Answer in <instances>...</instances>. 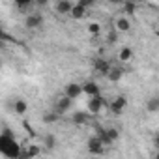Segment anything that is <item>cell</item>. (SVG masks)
Wrapping results in <instances>:
<instances>
[{
    "instance_id": "9a60e30c",
    "label": "cell",
    "mask_w": 159,
    "mask_h": 159,
    "mask_svg": "<svg viewBox=\"0 0 159 159\" xmlns=\"http://www.w3.org/2000/svg\"><path fill=\"white\" fill-rule=\"evenodd\" d=\"M96 137L101 140V144H103V146H109V144H111V140L107 139V129H105V127L96 125Z\"/></svg>"
},
{
    "instance_id": "83f0119b",
    "label": "cell",
    "mask_w": 159,
    "mask_h": 159,
    "mask_svg": "<svg viewBox=\"0 0 159 159\" xmlns=\"http://www.w3.org/2000/svg\"><path fill=\"white\" fill-rule=\"evenodd\" d=\"M0 47H4V39H0Z\"/></svg>"
},
{
    "instance_id": "52a82bcc",
    "label": "cell",
    "mask_w": 159,
    "mask_h": 159,
    "mask_svg": "<svg viewBox=\"0 0 159 159\" xmlns=\"http://www.w3.org/2000/svg\"><path fill=\"white\" fill-rule=\"evenodd\" d=\"M125 105H127V99H125L124 96H118V98H114V101L109 105V109H111L112 114H122L124 109H125Z\"/></svg>"
},
{
    "instance_id": "4fadbf2b",
    "label": "cell",
    "mask_w": 159,
    "mask_h": 159,
    "mask_svg": "<svg viewBox=\"0 0 159 159\" xmlns=\"http://www.w3.org/2000/svg\"><path fill=\"white\" fill-rule=\"evenodd\" d=\"M122 75H124V69H122V67L111 66V69H109V73H107V79H109V81H112V83H116V81H120V79H122Z\"/></svg>"
},
{
    "instance_id": "7c38bea8",
    "label": "cell",
    "mask_w": 159,
    "mask_h": 159,
    "mask_svg": "<svg viewBox=\"0 0 159 159\" xmlns=\"http://www.w3.org/2000/svg\"><path fill=\"white\" fill-rule=\"evenodd\" d=\"M81 88H83V92H84L86 96H90V98L99 96V86H98V83H94V81H88V83L81 84Z\"/></svg>"
},
{
    "instance_id": "44dd1931",
    "label": "cell",
    "mask_w": 159,
    "mask_h": 159,
    "mask_svg": "<svg viewBox=\"0 0 159 159\" xmlns=\"http://www.w3.org/2000/svg\"><path fill=\"white\" fill-rule=\"evenodd\" d=\"M146 109H148L150 112H157V111H159V98H157V96H153V98L148 101Z\"/></svg>"
},
{
    "instance_id": "9c48e42d",
    "label": "cell",
    "mask_w": 159,
    "mask_h": 159,
    "mask_svg": "<svg viewBox=\"0 0 159 159\" xmlns=\"http://www.w3.org/2000/svg\"><path fill=\"white\" fill-rule=\"evenodd\" d=\"M86 15V8L81 4V2H73V8H71V11H69V17L71 19H83Z\"/></svg>"
},
{
    "instance_id": "7a4b0ae2",
    "label": "cell",
    "mask_w": 159,
    "mask_h": 159,
    "mask_svg": "<svg viewBox=\"0 0 159 159\" xmlns=\"http://www.w3.org/2000/svg\"><path fill=\"white\" fill-rule=\"evenodd\" d=\"M105 107H107V101H105V98H101V96L90 98V101H88V112H90V114H99Z\"/></svg>"
},
{
    "instance_id": "2e32d148",
    "label": "cell",
    "mask_w": 159,
    "mask_h": 159,
    "mask_svg": "<svg viewBox=\"0 0 159 159\" xmlns=\"http://www.w3.org/2000/svg\"><path fill=\"white\" fill-rule=\"evenodd\" d=\"M13 111H15L17 114H21V116H23V114L28 111V103H26L25 99H17V101L13 103Z\"/></svg>"
},
{
    "instance_id": "e0dca14e",
    "label": "cell",
    "mask_w": 159,
    "mask_h": 159,
    "mask_svg": "<svg viewBox=\"0 0 159 159\" xmlns=\"http://www.w3.org/2000/svg\"><path fill=\"white\" fill-rule=\"evenodd\" d=\"M43 146H45L47 150H54V148H56V137H54L52 133H47V135L43 137Z\"/></svg>"
},
{
    "instance_id": "5b68a950",
    "label": "cell",
    "mask_w": 159,
    "mask_h": 159,
    "mask_svg": "<svg viewBox=\"0 0 159 159\" xmlns=\"http://www.w3.org/2000/svg\"><path fill=\"white\" fill-rule=\"evenodd\" d=\"M81 94H83V88H81V84H77V83H69V84L64 88V96L69 98L71 101H73L75 98H79Z\"/></svg>"
},
{
    "instance_id": "5bb4252c",
    "label": "cell",
    "mask_w": 159,
    "mask_h": 159,
    "mask_svg": "<svg viewBox=\"0 0 159 159\" xmlns=\"http://www.w3.org/2000/svg\"><path fill=\"white\" fill-rule=\"evenodd\" d=\"M131 30V23L127 17H118L116 19V32H129Z\"/></svg>"
},
{
    "instance_id": "ba28073f",
    "label": "cell",
    "mask_w": 159,
    "mask_h": 159,
    "mask_svg": "<svg viewBox=\"0 0 159 159\" xmlns=\"http://www.w3.org/2000/svg\"><path fill=\"white\" fill-rule=\"evenodd\" d=\"M94 69H96L99 75H105V77H107V73H109V69H111V62L105 60V58H96V60H94Z\"/></svg>"
},
{
    "instance_id": "30bf717a",
    "label": "cell",
    "mask_w": 159,
    "mask_h": 159,
    "mask_svg": "<svg viewBox=\"0 0 159 159\" xmlns=\"http://www.w3.org/2000/svg\"><path fill=\"white\" fill-rule=\"evenodd\" d=\"M88 120H90V114L84 112V111H75V112L71 114V122H73L75 125H84Z\"/></svg>"
},
{
    "instance_id": "6da1fadb",
    "label": "cell",
    "mask_w": 159,
    "mask_h": 159,
    "mask_svg": "<svg viewBox=\"0 0 159 159\" xmlns=\"http://www.w3.org/2000/svg\"><path fill=\"white\" fill-rule=\"evenodd\" d=\"M21 144L17 142L15 139V133L11 129H2V133H0V153H2L6 159H19L21 157Z\"/></svg>"
},
{
    "instance_id": "d4e9b609",
    "label": "cell",
    "mask_w": 159,
    "mask_h": 159,
    "mask_svg": "<svg viewBox=\"0 0 159 159\" xmlns=\"http://www.w3.org/2000/svg\"><path fill=\"white\" fill-rule=\"evenodd\" d=\"M124 10H125L127 15H133L135 10H137V4H135V2H125V4H124Z\"/></svg>"
},
{
    "instance_id": "3957f363",
    "label": "cell",
    "mask_w": 159,
    "mask_h": 159,
    "mask_svg": "<svg viewBox=\"0 0 159 159\" xmlns=\"http://www.w3.org/2000/svg\"><path fill=\"white\" fill-rule=\"evenodd\" d=\"M86 148H88V152H90L92 155H101V153L105 152V146L101 144V140H99L96 135L88 139V142H86Z\"/></svg>"
},
{
    "instance_id": "8992f818",
    "label": "cell",
    "mask_w": 159,
    "mask_h": 159,
    "mask_svg": "<svg viewBox=\"0 0 159 159\" xmlns=\"http://www.w3.org/2000/svg\"><path fill=\"white\" fill-rule=\"evenodd\" d=\"M71 103H73V101H71L69 98H66V96H64V98H60V99L56 101V105H54V109H52V111H54L58 116H60V114H66V112L71 109Z\"/></svg>"
},
{
    "instance_id": "ffe728a7",
    "label": "cell",
    "mask_w": 159,
    "mask_h": 159,
    "mask_svg": "<svg viewBox=\"0 0 159 159\" xmlns=\"http://www.w3.org/2000/svg\"><path fill=\"white\" fill-rule=\"evenodd\" d=\"M133 58V49L131 47H124L122 51H120V60L122 62H129Z\"/></svg>"
},
{
    "instance_id": "7402d4cb",
    "label": "cell",
    "mask_w": 159,
    "mask_h": 159,
    "mask_svg": "<svg viewBox=\"0 0 159 159\" xmlns=\"http://www.w3.org/2000/svg\"><path fill=\"white\" fill-rule=\"evenodd\" d=\"M56 120H58V114H56L54 111H51V112H45V114H43V122H45V124H54Z\"/></svg>"
},
{
    "instance_id": "4316f807",
    "label": "cell",
    "mask_w": 159,
    "mask_h": 159,
    "mask_svg": "<svg viewBox=\"0 0 159 159\" xmlns=\"http://www.w3.org/2000/svg\"><path fill=\"white\" fill-rule=\"evenodd\" d=\"M0 39H4V41H6V39H11V36H8V34L2 30V26H0Z\"/></svg>"
},
{
    "instance_id": "ac0fdd59",
    "label": "cell",
    "mask_w": 159,
    "mask_h": 159,
    "mask_svg": "<svg viewBox=\"0 0 159 159\" xmlns=\"http://www.w3.org/2000/svg\"><path fill=\"white\" fill-rule=\"evenodd\" d=\"M39 146H36V144H32V146H28L26 150H25V153H26V159H34V157H38L39 155Z\"/></svg>"
},
{
    "instance_id": "8fae6325",
    "label": "cell",
    "mask_w": 159,
    "mask_h": 159,
    "mask_svg": "<svg viewBox=\"0 0 159 159\" xmlns=\"http://www.w3.org/2000/svg\"><path fill=\"white\" fill-rule=\"evenodd\" d=\"M71 8H73V2H69V0H58V2L54 4V10L60 15H69Z\"/></svg>"
},
{
    "instance_id": "f1b7e54d",
    "label": "cell",
    "mask_w": 159,
    "mask_h": 159,
    "mask_svg": "<svg viewBox=\"0 0 159 159\" xmlns=\"http://www.w3.org/2000/svg\"><path fill=\"white\" fill-rule=\"evenodd\" d=\"M0 67H2V60H0Z\"/></svg>"
},
{
    "instance_id": "484cf974",
    "label": "cell",
    "mask_w": 159,
    "mask_h": 159,
    "mask_svg": "<svg viewBox=\"0 0 159 159\" xmlns=\"http://www.w3.org/2000/svg\"><path fill=\"white\" fill-rule=\"evenodd\" d=\"M116 41H118V32H116V30H111L109 36H107V43H109V45H114Z\"/></svg>"
},
{
    "instance_id": "cb8c5ba5",
    "label": "cell",
    "mask_w": 159,
    "mask_h": 159,
    "mask_svg": "<svg viewBox=\"0 0 159 159\" xmlns=\"http://www.w3.org/2000/svg\"><path fill=\"white\" fill-rule=\"evenodd\" d=\"M88 32H90L92 36H99V32H101L99 23H90V25H88Z\"/></svg>"
},
{
    "instance_id": "603a6c76",
    "label": "cell",
    "mask_w": 159,
    "mask_h": 159,
    "mask_svg": "<svg viewBox=\"0 0 159 159\" xmlns=\"http://www.w3.org/2000/svg\"><path fill=\"white\" fill-rule=\"evenodd\" d=\"M118 137H120V131H118L116 127H109V129H107V139L111 140V144H112Z\"/></svg>"
},
{
    "instance_id": "d6986e66",
    "label": "cell",
    "mask_w": 159,
    "mask_h": 159,
    "mask_svg": "<svg viewBox=\"0 0 159 159\" xmlns=\"http://www.w3.org/2000/svg\"><path fill=\"white\" fill-rule=\"evenodd\" d=\"M15 6H17V10H21L23 13H26L30 10V6H32V0H15Z\"/></svg>"
},
{
    "instance_id": "277c9868",
    "label": "cell",
    "mask_w": 159,
    "mask_h": 159,
    "mask_svg": "<svg viewBox=\"0 0 159 159\" xmlns=\"http://www.w3.org/2000/svg\"><path fill=\"white\" fill-rule=\"evenodd\" d=\"M41 25H43V15H41V13H30V15H26V19H25V26L30 28V30L39 28Z\"/></svg>"
}]
</instances>
